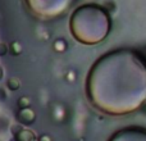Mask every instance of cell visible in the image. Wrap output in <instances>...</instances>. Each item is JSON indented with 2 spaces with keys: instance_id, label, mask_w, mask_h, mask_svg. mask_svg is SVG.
Masks as SVG:
<instances>
[{
  "instance_id": "cell-1",
  "label": "cell",
  "mask_w": 146,
  "mask_h": 141,
  "mask_svg": "<svg viewBox=\"0 0 146 141\" xmlns=\"http://www.w3.org/2000/svg\"><path fill=\"white\" fill-rule=\"evenodd\" d=\"M87 100L111 117L132 114L146 104V57L132 48L106 51L91 66L85 82Z\"/></svg>"
},
{
  "instance_id": "cell-2",
  "label": "cell",
  "mask_w": 146,
  "mask_h": 141,
  "mask_svg": "<svg viewBox=\"0 0 146 141\" xmlns=\"http://www.w3.org/2000/svg\"><path fill=\"white\" fill-rule=\"evenodd\" d=\"M111 18L104 7L87 3L77 7L69 18L72 36L83 45H96L108 37Z\"/></svg>"
},
{
  "instance_id": "cell-3",
  "label": "cell",
  "mask_w": 146,
  "mask_h": 141,
  "mask_svg": "<svg viewBox=\"0 0 146 141\" xmlns=\"http://www.w3.org/2000/svg\"><path fill=\"white\" fill-rule=\"evenodd\" d=\"M108 141H146V128L141 126H128L114 132Z\"/></svg>"
},
{
  "instance_id": "cell-4",
  "label": "cell",
  "mask_w": 146,
  "mask_h": 141,
  "mask_svg": "<svg viewBox=\"0 0 146 141\" xmlns=\"http://www.w3.org/2000/svg\"><path fill=\"white\" fill-rule=\"evenodd\" d=\"M17 121L22 126H31L36 121V113L32 108H21L17 113Z\"/></svg>"
},
{
  "instance_id": "cell-5",
  "label": "cell",
  "mask_w": 146,
  "mask_h": 141,
  "mask_svg": "<svg viewBox=\"0 0 146 141\" xmlns=\"http://www.w3.org/2000/svg\"><path fill=\"white\" fill-rule=\"evenodd\" d=\"M13 140L14 141H37V137H36L33 131H31L28 128H22L18 134H15L13 136Z\"/></svg>"
},
{
  "instance_id": "cell-6",
  "label": "cell",
  "mask_w": 146,
  "mask_h": 141,
  "mask_svg": "<svg viewBox=\"0 0 146 141\" xmlns=\"http://www.w3.org/2000/svg\"><path fill=\"white\" fill-rule=\"evenodd\" d=\"M19 87H21V82H19V80H18V78L12 77V78H9V80L7 81V88H8V90L17 91Z\"/></svg>"
},
{
  "instance_id": "cell-7",
  "label": "cell",
  "mask_w": 146,
  "mask_h": 141,
  "mask_svg": "<svg viewBox=\"0 0 146 141\" xmlns=\"http://www.w3.org/2000/svg\"><path fill=\"white\" fill-rule=\"evenodd\" d=\"M53 46H54V50L62 53V51H64L67 49V41L63 40V39H58V40L54 41Z\"/></svg>"
},
{
  "instance_id": "cell-8",
  "label": "cell",
  "mask_w": 146,
  "mask_h": 141,
  "mask_svg": "<svg viewBox=\"0 0 146 141\" xmlns=\"http://www.w3.org/2000/svg\"><path fill=\"white\" fill-rule=\"evenodd\" d=\"M9 50L12 51L13 55H18V54L22 51V46H21V44L18 43V41H13L9 45Z\"/></svg>"
},
{
  "instance_id": "cell-9",
  "label": "cell",
  "mask_w": 146,
  "mask_h": 141,
  "mask_svg": "<svg viewBox=\"0 0 146 141\" xmlns=\"http://www.w3.org/2000/svg\"><path fill=\"white\" fill-rule=\"evenodd\" d=\"M30 104H31V101L27 96H23V98H21L19 100H18V106H19V109L21 108H27V106H30Z\"/></svg>"
},
{
  "instance_id": "cell-10",
  "label": "cell",
  "mask_w": 146,
  "mask_h": 141,
  "mask_svg": "<svg viewBox=\"0 0 146 141\" xmlns=\"http://www.w3.org/2000/svg\"><path fill=\"white\" fill-rule=\"evenodd\" d=\"M9 53V45L5 43H0V57H5Z\"/></svg>"
},
{
  "instance_id": "cell-11",
  "label": "cell",
  "mask_w": 146,
  "mask_h": 141,
  "mask_svg": "<svg viewBox=\"0 0 146 141\" xmlns=\"http://www.w3.org/2000/svg\"><path fill=\"white\" fill-rule=\"evenodd\" d=\"M22 128H23V126H22L21 123L12 124V126H10V132H12V135L14 136V135H15V134H18V132H19Z\"/></svg>"
},
{
  "instance_id": "cell-12",
  "label": "cell",
  "mask_w": 146,
  "mask_h": 141,
  "mask_svg": "<svg viewBox=\"0 0 146 141\" xmlns=\"http://www.w3.org/2000/svg\"><path fill=\"white\" fill-rule=\"evenodd\" d=\"M7 98H8L7 90H5V88H3V87H0V103L5 101V100H7Z\"/></svg>"
},
{
  "instance_id": "cell-13",
  "label": "cell",
  "mask_w": 146,
  "mask_h": 141,
  "mask_svg": "<svg viewBox=\"0 0 146 141\" xmlns=\"http://www.w3.org/2000/svg\"><path fill=\"white\" fill-rule=\"evenodd\" d=\"M37 141H53V139H51V136H49V135H42V136L38 137Z\"/></svg>"
},
{
  "instance_id": "cell-14",
  "label": "cell",
  "mask_w": 146,
  "mask_h": 141,
  "mask_svg": "<svg viewBox=\"0 0 146 141\" xmlns=\"http://www.w3.org/2000/svg\"><path fill=\"white\" fill-rule=\"evenodd\" d=\"M3 76H4V70H3V68H1V66H0V81H1Z\"/></svg>"
}]
</instances>
